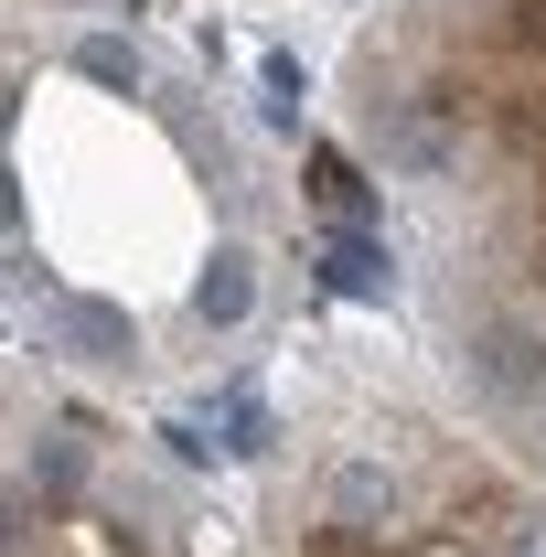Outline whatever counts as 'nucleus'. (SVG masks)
Instances as JSON below:
<instances>
[{"mask_svg": "<svg viewBox=\"0 0 546 557\" xmlns=\"http://www.w3.org/2000/svg\"><path fill=\"white\" fill-rule=\"evenodd\" d=\"M75 75H97V86H119V97H139V54L119 44V33H86V44H75Z\"/></svg>", "mask_w": 546, "mask_h": 557, "instance_id": "0eeeda50", "label": "nucleus"}, {"mask_svg": "<svg viewBox=\"0 0 546 557\" xmlns=\"http://www.w3.org/2000/svg\"><path fill=\"white\" fill-rule=\"evenodd\" d=\"M364 129H375V150H386V172H397V183H450V172H461V150H472L461 108H450V97H418V86L364 97Z\"/></svg>", "mask_w": 546, "mask_h": 557, "instance_id": "f03ea898", "label": "nucleus"}, {"mask_svg": "<svg viewBox=\"0 0 546 557\" xmlns=\"http://www.w3.org/2000/svg\"><path fill=\"white\" fill-rule=\"evenodd\" d=\"M54 333H65V344H86L97 364H129V354H139V333L108 311V300H65V311H54Z\"/></svg>", "mask_w": 546, "mask_h": 557, "instance_id": "423d86ee", "label": "nucleus"}, {"mask_svg": "<svg viewBox=\"0 0 546 557\" xmlns=\"http://www.w3.org/2000/svg\"><path fill=\"white\" fill-rule=\"evenodd\" d=\"M311 194L333 205V225H353V214H364V172H353L343 150H311Z\"/></svg>", "mask_w": 546, "mask_h": 557, "instance_id": "6e6552de", "label": "nucleus"}, {"mask_svg": "<svg viewBox=\"0 0 546 557\" xmlns=\"http://www.w3.org/2000/svg\"><path fill=\"white\" fill-rule=\"evenodd\" d=\"M397 515H408V493H397V472H386V461H343V472H333V525L386 536Z\"/></svg>", "mask_w": 546, "mask_h": 557, "instance_id": "7ed1b4c3", "label": "nucleus"}, {"mask_svg": "<svg viewBox=\"0 0 546 557\" xmlns=\"http://www.w3.org/2000/svg\"><path fill=\"white\" fill-rule=\"evenodd\" d=\"M461 375H472L482 408H504V418L546 408V322L525 300H472V322H461Z\"/></svg>", "mask_w": 546, "mask_h": 557, "instance_id": "f257e3e1", "label": "nucleus"}, {"mask_svg": "<svg viewBox=\"0 0 546 557\" xmlns=\"http://www.w3.org/2000/svg\"><path fill=\"white\" fill-rule=\"evenodd\" d=\"M247 311H258V269H247V258L225 247V258H214V269L194 278V322H214V333H236Z\"/></svg>", "mask_w": 546, "mask_h": 557, "instance_id": "39448f33", "label": "nucleus"}, {"mask_svg": "<svg viewBox=\"0 0 546 557\" xmlns=\"http://www.w3.org/2000/svg\"><path fill=\"white\" fill-rule=\"evenodd\" d=\"M322 278H333L343 300H375V289H386V236H364V225H333V236H322Z\"/></svg>", "mask_w": 546, "mask_h": 557, "instance_id": "20e7f679", "label": "nucleus"}, {"mask_svg": "<svg viewBox=\"0 0 546 557\" xmlns=\"http://www.w3.org/2000/svg\"><path fill=\"white\" fill-rule=\"evenodd\" d=\"M493 547H504V557H546V515H504Z\"/></svg>", "mask_w": 546, "mask_h": 557, "instance_id": "1a4fd4ad", "label": "nucleus"}]
</instances>
